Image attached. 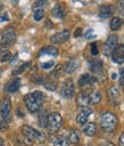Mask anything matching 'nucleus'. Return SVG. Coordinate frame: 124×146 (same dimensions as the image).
I'll use <instances>...</instances> for the list:
<instances>
[{
    "label": "nucleus",
    "instance_id": "nucleus-31",
    "mask_svg": "<svg viewBox=\"0 0 124 146\" xmlns=\"http://www.w3.org/2000/svg\"><path fill=\"white\" fill-rule=\"evenodd\" d=\"M47 122H48V116L46 113H43L42 115H40V124L43 128H47Z\"/></svg>",
    "mask_w": 124,
    "mask_h": 146
},
{
    "label": "nucleus",
    "instance_id": "nucleus-12",
    "mask_svg": "<svg viewBox=\"0 0 124 146\" xmlns=\"http://www.w3.org/2000/svg\"><path fill=\"white\" fill-rule=\"evenodd\" d=\"M115 11V7L110 3H105L99 7V17L100 18H108L111 17Z\"/></svg>",
    "mask_w": 124,
    "mask_h": 146
},
{
    "label": "nucleus",
    "instance_id": "nucleus-25",
    "mask_svg": "<svg viewBox=\"0 0 124 146\" xmlns=\"http://www.w3.org/2000/svg\"><path fill=\"white\" fill-rule=\"evenodd\" d=\"M89 97H90V102H91L92 104H98V103L101 100V94H100L98 90H93V91L89 95Z\"/></svg>",
    "mask_w": 124,
    "mask_h": 146
},
{
    "label": "nucleus",
    "instance_id": "nucleus-38",
    "mask_svg": "<svg viewBox=\"0 0 124 146\" xmlns=\"http://www.w3.org/2000/svg\"><path fill=\"white\" fill-rule=\"evenodd\" d=\"M6 52H8V47H5V46L0 44V55L2 56V55L6 54Z\"/></svg>",
    "mask_w": 124,
    "mask_h": 146
},
{
    "label": "nucleus",
    "instance_id": "nucleus-16",
    "mask_svg": "<svg viewBox=\"0 0 124 146\" xmlns=\"http://www.w3.org/2000/svg\"><path fill=\"white\" fill-rule=\"evenodd\" d=\"M51 15L55 17V18H58V19H63L66 15V10H65V7L64 5L61 3H57L53 9L51 10Z\"/></svg>",
    "mask_w": 124,
    "mask_h": 146
},
{
    "label": "nucleus",
    "instance_id": "nucleus-19",
    "mask_svg": "<svg viewBox=\"0 0 124 146\" xmlns=\"http://www.w3.org/2000/svg\"><path fill=\"white\" fill-rule=\"evenodd\" d=\"M97 130H98V128H97L96 123H92V122H89V123L83 124V128H82L83 133L86 135V136H89V137L94 136L97 133Z\"/></svg>",
    "mask_w": 124,
    "mask_h": 146
},
{
    "label": "nucleus",
    "instance_id": "nucleus-26",
    "mask_svg": "<svg viewBox=\"0 0 124 146\" xmlns=\"http://www.w3.org/2000/svg\"><path fill=\"white\" fill-rule=\"evenodd\" d=\"M53 146H69V141H68V139L66 137L60 136V137H58L56 139Z\"/></svg>",
    "mask_w": 124,
    "mask_h": 146
},
{
    "label": "nucleus",
    "instance_id": "nucleus-43",
    "mask_svg": "<svg viewBox=\"0 0 124 146\" xmlns=\"http://www.w3.org/2000/svg\"><path fill=\"white\" fill-rule=\"evenodd\" d=\"M0 146H2V139L0 138Z\"/></svg>",
    "mask_w": 124,
    "mask_h": 146
},
{
    "label": "nucleus",
    "instance_id": "nucleus-28",
    "mask_svg": "<svg viewBox=\"0 0 124 146\" xmlns=\"http://www.w3.org/2000/svg\"><path fill=\"white\" fill-rule=\"evenodd\" d=\"M28 66H30V63H28V62H27V63H24L23 65H20L19 67H17V68H16V70L13 72V74H19V73L24 72V71H25V70H26Z\"/></svg>",
    "mask_w": 124,
    "mask_h": 146
},
{
    "label": "nucleus",
    "instance_id": "nucleus-8",
    "mask_svg": "<svg viewBox=\"0 0 124 146\" xmlns=\"http://www.w3.org/2000/svg\"><path fill=\"white\" fill-rule=\"evenodd\" d=\"M75 94V86L71 79L65 80L60 87V95L64 98H72Z\"/></svg>",
    "mask_w": 124,
    "mask_h": 146
},
{
    "label": "nucleus",
    "instance_id": "nucleus-1",
    "mask_svg": "<svg viewBox=\"0 0 124 146\" xmlns=\"http://www.w3.org/2000/svg\"><path fill=\"white\" fill-rule=\"evenodd\" d=\"M44 98H46L44 94L42 91L36 90V91H33L31 94L25 95L24 96V103H25V106L28 110V112L36 113L41 108V106L44 102Z\"/></svg>",
    "mask_w": 124,
    "mask_h": 146
},
{
    "label": "nucleus",
    "instance_id": "nucleus-32",
    "mask_svg": "<svg viewBox=\"0 0 124 146\" xmlns=\"http://www.w3.org/2000/svg\"><path fill=\"white\" fill-rule=\"evenodd\" d=\"M117 11H118V14L121 16L124 17V1H119L117 3Z\"/></svg>",
    "mask_w": 124,
    "mask_h": 146
},
{
    "label": "nucleus",
    "instance_id": "nucleus-39",
    "mask_svg": "<svg viewBox=\"0 0 124 146\" xmlns=\"http://www.w3.org/2000/svg\"><path fill=\"white\" fill-rule=\"evenodd\" d=\"M118 145L119 146H124V132L121 133V136L118 138Z\"/></svg>",
    "mask_w": 124,
    "mask_h": 146
},
{
    "label": "nucleus",
    "instance_id": "nucleus-40",
    "mask_svg": "<svg viewBox=\"0 0 124 146\" xmlns=\"http://www.w3.org/2000/svg\"><path fill=\"white\" fill-rule=\"evenodd\" d=\"M47 3V1H38L34 3V7H40V8H43V6Z\"/></svg>",
    "mask_w": 124,
    "mask_h": 146
},
{
    "label": "nucleus",
    "instance_id": "nucleus-36",
    "mask_svg": "<svg viewBox=\"0 0 124 146\" xmlns=\"http://www.w3.org/2000/svg\"><path fill=\"white\" fill-rule=\"evenodd\" d=\"M8 129V124L7 122H5L3 120L0 119V131H6Z\"/></svg>",
    "mask_w": 124,
    "mask_h": 146
},
{
    "label": "nucleus",
    "instance_id": "nucleus-23",
    "mask_svg": "<svg viewBox=\"0 0 124 146\" xmlns=\"http://www.w3.org/2000/svg\"><path fill=\"white\" fill-rule=\"evenodd\" d=\"M68 141L73 143V144H77L80 141V132L76 129H72L69 131V136H68Z\"/></svg>",
    "mask_w": 124,
    "mask_h": 146
},
{
    "label": "nucleus",
    "instance_id": "nucleus-27",
    "mask_svg": "<svg viewBox=\"0 0 124 146\" xmlns=\"http://www.w3.org/2000/svg\"><path fill=\"white\" fill-rule=\"evenodd\" d=\"M43 86H44L47 89L51 90V91H53V90L57 88V83H56L55 81H50V80H44V81H43Z\"/></svg>",
    "mask_w": 124,
    "mask_h": 146
},
{
    "label": "nucleus",
    "instance_id": "nucleus-34",
    "mask_svg": "<svg viewBox=\"0 0 124 146\" xmlns=\"http://www.w3.org/2000/svg\"><path fill=\"white\" fill-rule=\"evenodd\" d=\"M90 48H91V55L92 56H97L98 55V47H97V43H91L90 44Z\"/></svg>",
    "mask_w": 124,
    "mask_h": 146
},
{
    "label": "nucleus",
    "instance_id": "nucleus-29",
    "mask_svg": "<svg viewBox=\"0 0 124 146\" xmlns=\"http://www.w3.org/2000/svg\"><path fill=\"white\" fill-rule=\"evenodd\" d=\"M83 36H84L85 39H92V38H94V36H96V34H94V32H93V30H92V29H88V30L84 32Z\"/></svg>",
    "mask_w": 124,
    "mask_h": 146
},
{
    "label": "nucleus",
    "instance_id": "nucleus-3",
    "mask_svg": "<svg viewBox=\"0 0 124 146\" xmlns=\"http://www.w3.org/2000/svg\"><path fill=\"white\" fill-rule=\"evenodd\" d=\"M22 133L26 139H28V141H43L44 140L43 133L30 125H23Z\"/></svg>",
    "mask_w": 124,
    "mask_h": 146
},
{
    "label": "nucleus",
    "instance_id": "nucleus-9",
    "mask_svg": "<svg viewBox=\"0 0 124 146\" xmlns=\"http://www.w3.org/2000/svg\"><path fill=\"white\" fill-rule=\"evenodd\" d=\"M117 41H118V38L115 34H110L107 38V40H106V42L104 44V54L106 56H109L111 54V51L114 50V48L117 46Z\"/></svg>",
    "mask_w": 124,
    "mask_h": 146
},
{
    "label": "nucleus",
    "instance_id": "nucleus-2",
    "mask_svg": "<svg viewBox=\"0 0 124 146\" xmlns=\"http://www.w3.org/2000/svg\"><path fill=\"white\" fill-rule=\"evenodd\" d=\"M99 123H100V127L104 131L113 132V131H115V129L117 127V117L111 112L106 111V112H102L100 114Z\"/></svg>",
    "mask_w": 124,
    "mask_h": 146
},
{
    "label": "nucleus",
    "instance_id": "nucleus-10",
    "mask_svg": "<svg viewBox=\"0 0 124 146\" xmlns=\"http://www.w3.org/2000/svg\"><path fill=\"white\" fill-rule=\"evenodd\" d=\"M110 55H111V59L116 64H123L124 63V44H117Z\"/></svg>",
    "mask_w": 124,
    "mask_h": 146
},
{
    "label": "nucleus",
    "instance_id": "nucleus-41",
    "mask_svg": "<svg viewBox=\"0 0 124 146\" xmlns=\"http://www.w3.org/2000/svg\"><path fill=\"white\" fill-rule=\"evenodd\" d=\"M81 34H82V29L78 27V29L74 32V36H75V38H78V36H81Z\"/></svg>",
    "mask_w": 124,
    "mask_h": 146
},
{
    "label": "nucleus",
    "instance_id": "nucleus-4",
    "mask_svg": "<svg viewBox=\"0 0 124 146\" xmlns=\"http://www.w3.org/2000/svg\"><path fill=\"white\" fill-rule=\"evenodd\" d=\"M63 125V117L59 113L53 112L48 115V122H47V128L50 132H57Z\"/></svg>",
    "mask_w": 124,
    "mask_h": 146
},
{
    "label": "nucleus",
    "instance_id": "nucleus-5",
    "mask_svg": "<svg viewBox=\"0 0 124 146\" xmlns=\"http://www.w3.org/2000/svg\"><path fill=\"white\" fill-rule=\"evenodd\" d=\"M91 72L94 74L97 81H104L106 79V70L104 68V64L101 60H92L89 65Z\"/></svg>",
    "mask_w": 124,
    "mask_h": 146
},
{
    "label": "nucleus",
    "instance_id": "nucleus-24",
    "mask_svg": "<svg viewBox=\"0 0 124 146\" xmlns=\"http://www.w3.org/2000/svg\"><path fill=\"white\" fill-rule=\"evenodd\" d=\"M122 25H123V19L121 17H113L111 18V21H110V29L113 31L118 30Z\"/></svg>",
    "mask_w": 124,
    "mask_h": 146
},
{
    "label": "nucleus",
    "instance_id": "nucleus-18",
    "mask_svg": "<svg viewBox=\"0 0 124 146\" xmlns=\"http://www.w3.org/2000/svg\"><path fill=\"white\" fill-rule=\"evenodd\" d=\"M91 104L90 102V97H89V94L86 92H80L78 96H77V105L83 107V108H86L89 107V105Z\"/></svg>",
    "mask_w": 124,
    "mask_h": 146
},
{
    "label": "nucleus",
    "instance_id": "nucleus-13",
    "mask_svg": "<svg viewBox=\"0 0 124 146\" xmlns=\"http://www.w3.org/2000/svg\"><path fill=\"white\" fill-rule=\"evenodd\" d=\"M97 82L96 78L89 73L86 74H82L78 79V86L82 87V88H85V87H90V86H93L94 83Z\"/></svg>",
    "mask_w": 124,
    "mask_h": 146
},
{
    "label": "nucleus",
    "instance_id": "nucleus-7",
    "mask_svg": "<svg viewBox=\"0 0 124 146\" xmlns=\"http://www.w3.org/2000/svg\"><path fill=\"white\" fill-rule=\"evenodd\" d=\"M16 40V31L13 26H8L6 27L2 32H1V43L5 47H9L10 44H13Z\"/></svg>",
    "mask_w": 124,
    "mask_h": 146
},
{
    "label": "nucleus",
    "instance_id": "nucleus-35",
    "mask_svg": "<svg viewBox=\"0 0 124 146\" xmlns=\"http://www.w3.org/2000/svg\"><path fill=\"white\" fill-rule=\"evenodd\" d=\"M11 59V54L8 51L6 54H3L1 57H0V62H7V60H10Z\"/></svg>",
    "mask_w": 124,
    "mask_h": 146
},
{
    "label": "nucleus",
    "instance_id": "nucleus-11",
    "mask_svg": "<svg viewBox=\"0 0 124 146\" xmlns=\"http://www.w3.org/2000/svg\"><path fill=\"white\" fill-rule=\"evenodd\" d=\"M69 38V31L68 30H63L60 32H57L55 33L51 38H50V41L55 44H59V43H63L65 41H67Z\"/></svg>",
    "mask_w": 124,
    "mask_h": 146
},
{
    "label": "nucleus",
    "instance_id": "nucleus-20",
    "mask_svg": "<svg viewBox=\"0 0 124 146\" xmlns=\"http://www.w3.org/2000/svg\"><path fill=\"white\" fill-rule=\"evenodd\" d=\"M44 55H49V56H58V49L53 46H48V47H44L43 49L40 50L39 52V56H44Z\"/></svg>",
    "mask_w": 124,
    "mask_h": 146
},
{
    "label": "nucleus",
    "instance_id": "nucleus-33",
    "mask_svg": "<svg viewBox=\"0 0 124 146\" xmlns=\"http://www.w3.org/2000/svg\"><path fill=\"white\" fill-rule=\"evenodd\" d=\"M63 68H64L63 66H57V68L51 72V76H52V78H58V76L60 75V71H61Z\"/></svg>",
    "mask_w": 124,
    "mask_h": 146
},
{
    "label": "nucleus",
    "instance_id": "nucleus-6",
    "mask_svg": "<svg viewBox=\"0 0 124 146\" xmlns=\"http://www.w3.org/2000/svg\"><path fill=\"white\" fill-rule=\"evenodd\" d=\"M0 115L5 122L11 121V102L9 97H5L0 102Z\"/></svg>",
    "mask_w": 124,
    "mask_h": 146
},
{
    "label": "nucleus",
    "instance_id": "nucleus-30",
    "mask_svg": "<svg viewBox=\"0 0 124 146\" xmlns=\"http://www.w3.org/2000/svg\"><path fill=\"white\" fill-rule=\"evenodd\" d=\"M53 66H55V62H53V60L44 62V63L41 64V67H42L43 70H49V68H51V67H53Z\"/></svg>",
    "mask_w": 124,
    "mask_h": 146
},
{
    "label": "nucleus",
    "instance_id": "nucleus-17",
    "mask_svg": "<svg viewBox=\"0 0 124 146\" xmlns=\"http://www.w3.org/2000/svg\"><path fill=\"white\" fill-rule=\"evenodd\" d=\"M78 67V60L76 58H71L65 65H64V71L67 74H72L74 71H76V68Z\"/></svg>",
    "mask_w": 124,
    "mask_h": 146
},
{
    "label": "nucleus",
    "instance_id": "nucleus-42",
    "mask_svg": "<svg viewBox=\"0 0 124 146\" xmlns=\"http://www.w3.org/2000/svg\"><path fill=\"white\" fill-rule=\"evenodd\" d=\"M0 21L1 22H3V21H8V15L5 13V14H2V15H0Z\"/></svg>",
    "mask_w": 124,
    "mask_h": 146
},
{
    "label": "nucleus",
    "instance_id": "nucleus-22",
    "mask_svg": "<svg viewBox=\"0 0 124 146\" xmlns=\"http://www.w3.org/2000/svg\"><path fill=\"white\" fill-rule=\"evenodd\" d=\"M44 16V9L40 7H34L33 9V18L35 22H40Z\"/></svg>",
    "mask_w": 124,
    "mask_h": 146
},
{
    "label": "nucleus",
    "instance_id": "nucleus-15",
    "mask_svg": "<svg viewBox=\"0 0 124 146\" xmlns=\"http://www.w3.org/2000/svg\"><path fill=\"white\" fill-rule=\"evenodd\" d=\"M19 87H20V79H19V78H16V79L9 81V82L6 84L5 91H6V92H9V94H14V92L18 91Z\"/></svg>",
    "mask_w": 124,
    "mask_h": 146
},
{
    "label": "nucleus",
    "instance_id": "nucleus-21",
    "mask_svg": "<svg viewBox=\"0 0 124 146\" xmlns=\"http://www.w3.org/2000/svg\"><path fill=\"white\" fill-rule=\"evenodd\" d=\"M108 96H109V99H110L111 102L118 100V98H119V91H118L117 87L111 86V87L108 89Z\"/></svg>",
    "mask_w": 124,
    "mask_h": 146
},
{
    "label": "nucleus",
    "instance_id": "nucleus-37",
    "mask_svg": "<svg viewBox=\"0 0 124 146\" xmlns=\"http://www.w3.org/2000/svg\"><path fill=\"white\" fill-rule=\"evenodd\" d=\"M119 82L123 84L124 83V67L119 70Z\"/></svg>",
    "mask_w": 124,
    "mask_h": 146
},
{
    "label": "nucleus",
    "instance_id": "nucleus-14",
    "mask_svg": "<svg viewBox=\"0 0 124 146\" xmlns=\"http://www.w3.org/2000/svg\"><path fill=\"white\" fill-rule=\"evenodd\" d=\"M91 113H92V111H91V108H89V107L81 110V111L77 113V115H76V122H77L78 124H85V123H86V120L89 119V116H90Z\"/></svg>",
    "mask_w": 124,
    "mask_h": 146
}]
</instances>
